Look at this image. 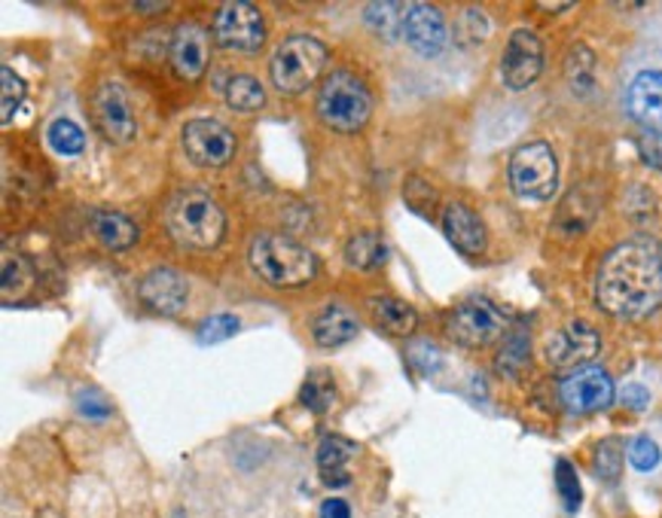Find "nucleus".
Listing matches in <instances>:
<instances>
[{
	"label": "nucleus",
	"instance_id": "f257e3e1",
	"mask_svg": "<svg viewBox=\"0 0 662 518\" xmlns=\"http://www.w3.org/2000/svg\"><path fill=\"white\" fill-rule=\"evenodd\" d=\"M596 302L616 320H645L662 305V241L632 236L601 260Z\"/></svg>",
	"mask_w": 662,
	"mask_h": 518
},
{
	"label": "nucleus",
	"instance_id": "f03ea898",
	"mask_svg": "<svg viewBox=\"0 0 662 518\" xmlns=\"http://www.w3.org/2000/svg\"><path fill=\"white\" fill-rule=\"evenodd\" d=\"M165 226L177 244L192 251H211L223 241L226 214L205 189H180L165 207Z\"/></svg>",
	"mask_w": 662,
	"mask_h": 518
},
{
	"label": "nucleus",
	"instance_id": "7ed1b4c3",
	"mask_svg": "<svg viewBox=\"0 0 662 518\" xmlns=\"http://www.w3.org/2000/svg\"><path fill=\"white\" fill-rule=\"evenodd\" d=\"M370 113L373 94L358 74H351L348 67H336L324 77L317 89V116L324 119V126L342 135H354L370 123Z\"/></svg>",
	"mask_w": 662,
	"mask_h": 518
},
{
	"label": "nucleus",
	"instance_id": "20e7f679",
	"mask_svg": "<svg viewBox=\"0 0 662 518\" xmlns=\"http://www.w3.org/2000/svg\"><path fill=\"white\" fill-rule=\"evenodd\" d=\"M251 266L263 281L275 283V287H302V283L315 281L317 275L315 253L300 241L275 236V232L253 238Z\"/></svg>",
	"mask_w": 662,
	"mask_h": 518
},
{
	"label": "nucleus",
	"instance_id": "39448f33",
	"mask_svg": "<svg viewBox=\"0 0 662 518\" xmlns=\"http://www.w3.org/2000/svg\"><path fill=\"white\" fill-rule=\"evenodd\" d=\"M327 59H330L327 47L317 37H309V34L287 37L272 52V62H268L272 86L282 94H302L321 79Z\"/></svg>",
	"mask_w": 662,
	"mask_h": 518
},
{
	"label": "nucleus",
	"instance_id": "423d86ee",
	"mask_svg": "<svg viewBox=\"0 0 662 518\" xmlns=\"http://www.w3.org/2000/svg\"><path fill=\"white\" fill-rule=\"evenodd\" d=\"M507 180L520 199L547 202L559 189V159L547 141L520 143L507 162Z\"/></svg>",
	"mask_w": 662,
	"mask_h": 518
},
{
	"label": "nucleus",
	"instance_id": "0eeeda50",
	"mask_svg": "<svg viewBox=\"0 0 662 518\" xmlns=\"http://www.w3.org/2000/svg\"><path fill=\"white\" fill-rule=\"evenodd\" d=\"M446 332L464 348H486L507 332V315L489 299H464L446 317Z\"/></svg>",
	"mask_w": 662,
	"mask_h": 518
},
{
	"label": "nucleus",
	"instance_id": "6e6552de",
	"mask_svg": "<svg viewBox=\"0 0 662 518\" xmlns=\"http://www.w3.org/2000/svg\"><path fill=\"white\" fill-rule=\"evenodd\" d=\"M214 40H217V47L229 49V52L251 55L266 43V18L253 3H245V0L223 3L214 18Z\"/></svg>",
	"mask_w": 662,
	"mask_h": 518
},
{
	"label": "nucleus",
	"instance_id": "1a4fd4ad",
	"mask_svg": "<svg viewBox=\"0 0 662 518\" xmlns=\"http://www.w3.org/2000/svg\"><path fill=\"white\" fill-rule=\"evenodd\" d=\"M601 351V336L592 324L586 320H567L565 327H559L555 332H550L547 345H544V354H547V363L559 372H574V369H584V366H592V361L599 357Z\"/></svg>",
	"mask_w": 662,
	"mask_h": 518
},
{
	"label": "nucleus",
	"instance_id": "9d476101",
	"mask_svg": "<svg viewBox=\"0 0 662 518\" xmlns=\"http://www.w3.org/2000/svg\"><path fill=\"white\" fill-rule=\"evenodd\" d=\"M559 400L571 415H592L614 406L616 388L614 378L608 376L601 366H584L574 369L559 381Z\"/></svg>",
	"mask_w": 662,
	"mask_h": 518
},
{
	"label": "nucleus",
	"instance_id": "9b49d317",
	"mask_svg": "<svg viewBox=\"0 0 662 518\" xmlns=\"http://www.w3.org/2000/svg\"><path fill=\"white\" fill-rule=\"evenodd\" d=\"M180 141H184V153L199 168H226L236 159V135L223 123L208 119V116L189 119L180 131Z\"/></svg>",
	"mask_w": 662,
	"mask_h": 518
},
{
	"label": "nucleus",
	"instance_id": "f8f14e48",
	"mask_svg": "<svg viewBox=\"0 0 662 518\" xmlns=\"http://www.w3.org/2000/svg\"><path fill=\"white\" fill-rule=\"evenodd\" d=\"M92 116L108 141L128 143L138 135V119H135V111H132L128 92L120 83H113V79H104L95 89Z\"/></svg>",
	"mask_w": 662,
	"mask_h": 518
},
{
	"label": "nucleus",
	"instance_id": "ddd939ff",
	"mask_svg": "<svg viewBox=\"0 0 662 518\" xmlns=\"http://www.w3.org/2000/svg\"><path fill=\"white\" fill-rule=\"evenodd\" d=\"M544 74V43L535 31L516 28L507 40L504 55H501V79L507 89L522 92L528 89L537 77Z\"/></svg>",
	"mask_w": 662,
	"mask_h": 518
},
{
	"label": "nucleus",
	"instance_id": "4468645a",
	"mask_svg": "<svg viewBox=\"0 0 662 518\" xmlns=\"http://www.w3.org/2000/svg\"><path fill=\"white\" fill-rule=\"evenodd\" d=\"M403 37L415 55L440 59L449 47V25L434 3H410L403 16Z\"/></svg>",
	"mask_w": 662,
	"mask_h": 518
},
{
	"label": "nucleus",
	"instance_id": "2eb2a0df",
	"mask_svg": "<svg viewBox=\"0 0 662 518\" xmlns=\"http://www.w3.org/2000/svg\"><path fill=\"white\" fill-rule=\"evenodd\" d=\"M211 62V34L199 22H180L172 34V67L180 79H199Z\"/></svg>",
	"mask_w": 662,
	"mask_h": 518
},
{
	"label": "nucleus",
	"instance_id": "dca6fc26",
	"mask_svg": "<svg viewBox=\"0 0 662 518\" xmlns=\"http://www.w3.org/2000/svg\"><path fill=\"white\" fill-rule=\"evenodd\" d=\"M626 113L641 131H662V71H638L626 86Z\"/></svg>",
	"mask_w": 662,
	"mask_h": 518
},
{
	"label": "nucleus",
	"instance_id": "f3484780",
	"mask_svg": "<svg viewBox=\"0 0 662 518\" xmlns=\"http://www.w3.org/2000/svg\"><path fill=\"white\" fill-rule=\"evenodd\" d=\"M138 296L157 315H180L187 308L189 283L174 268L159 266L150 275H143L141 283H138Z\"/></svg>",
	"mask_w": 662,
	"mask_h": 518
},
{
	"label": "nucleus",
	"instance_id": "a211bd4d",
	"mask_svg": "<svg viewBox=\"0 0 662 518\" xmlns=\"http://www.w3.org/2000/svg\"><path fill=\"white\" fill-rule=\"evenodd\" d=\"M442 232L452 241V248L464 253V256H479V253H486V248H489L486 223L479 220V214L464 202L446 204V211H442Z\"/></svg>",
	"mask_w": 662,
	"mask_h": 518
},
{
	"label": "nucleus",
	"instance_id": "6ab92c4d",
	"mask_svg": "<svg viewBox=\"0 0 662 518\" xmlns=\"http://www.w3.org/2000/svg\"><path fill=\"white\" fill-rule=\"evenodd\" d=\"M599 214V195L589 187H574L565 195V202L559 204L555 220H552V232L562 238L584 236L586 229L592 226Z\"/></svg>",
	"mask_w": 662,
	"mask_h": 518
},
{
	"label": "nucleus",
	"instance_id": "aec40b11",
	"mask_svg": "<svg viewBox=\"0 0 662 518\" xmlns=\"http://www.w3.org/2000/svg\"><path fill=\"white\" fill-rule=\"evenodd\" d=\"M358 455V442L346 437H324L317 445V470L321 479L330 488H346L351 482L348 476V460Z\"/></svg>",
	"mask_w": 662,
	"mask_h": 518
},
{
	"label": "nucleus",
	"instance_id": "412c9836",
	"mask_svg": "<svg viewBox=\"0 0 662 518\" xmlns=\"http://www.w3.org/2000/svg\"><path fill=\"white\" fill-rule=\"evenodd\" d=\"M89 229L98 238V244L108 248V251H128L141 238L138 226L128 220L126 214H120V211H92Z\"/></svg>",
	"mask_w": 662,
	"mask_h": 518
},
{
	"label": "nucleus",
	"instance_id": "4be33fe9",
	"mask_svg": "<svg viewBox=\"0 0 662 518\" xmlns=\"http://www.w3.org/2000/svg\"><path fill=\"white\" fill-rule=\"evenodd\" d=\"M361 332V320L342 305H330L312 320V336L321 348L348 345Z\"/></svg>",
	"mask_w": 662,
	"mask_h": 518
},
{
	"label": "nucleus",
	"instance_id": "5701e85b",
	"mask_svg": "<svg viewBox=\"0 0 662 518\" xmlns=\"http://www.w3.org/2000/svg\"><path fill=\"white\" fill-rule=\"evenodd\" d=\"M370 312L376 317V324L382 330H388L397 339H410L415 327H419V315L415 308L407 305L403 299L395 296H376L370 299Z\"/></svg>",
	"mask_w": 662,
	"mask_h": 518
},
{
	"label": "nucleus",
	"instance_id": "b1692460",
	"mask_svg": "<svg viewBox=\"0 0 662 518\" xmlns=\"http://www.w3.org/2000/svg\"><path fill=\"white\" fill-rule=\"evenodd\" d=\"M565 77L571 92L577 98H589L596 92V55L586 43H577V47L567 52L565 62Z\"/></svg>",
	"mask_w": 662,
	"mask_h": 518
},
{
	"label": "nucleus",
	"instance_id": "393cba45",
	"mask_svg": "<svg viewBox=\"0 0 662 518\" xmlns=\"http://www.w3.org/2000/svg\"><path fill=\"white\" fill-rule=\"evenodd\" d=\"M388 256V244L382 232H358L346 244V260L351 268H361V271H376Z\"/></svg>",
	"mask_w": 662,
	"mask_h": 518
},
{
	"label": "nucleus",
	"instance_id": "a878e982",
	"mask_svg": "<svg viewBox=\"0 0 662 518\" xmlns=\"http://www.w3.org/2000/svg\"><path fill=\"white\" fill-rule=\"evenodd\" d=\"M400 16H407V3H388V0H378V3H366V10H363L366 28L376 31L378 37H385L388 43L403 34V18Z\"/></svg>",
	"mask_w": 662,
	"mask_h": 518
},
{
	"label": "nucleus",
	"instance_id": "bb28decb",
	"mask_svg": "<svg viewBox=\"0 0 662 518\" xmlns=\"http://www.w3.org/2000/svg\"><path fill=\"white\" fill-rule=\"evenodd\" d=\"M223 101L233 111L253 113L266 104V92H263L260 79L248 77V74H236V77L226 79V86H223Z\"/></svg>",
	"mask_w": 662,
	"mask_h": 518
},
{
	"label": "nucleus",
	"instance_id": "cd10ccee",
	"mask_svg": "<svg viewBox=\"0 0 662 518\" xmlns=\"http://www.w3.org/2000/svg\"><path fill=\"white\" fill-rule=\"evenodd\" d=\"M528 357H532L528 330H525V327H516V330L507 332L504 348L498 351V372L504 378H520L522 369L528 366Z\"/></svg>",
	"mask_w": 662,
	"mask_h": 518
},
{
	"label": "nucleus",
	"instance_id": "c85d7f7f",
	"mask_svg": "<svg viewBox=\"0 0 662 518\" xmlns=\"http://www.w3.org/2000/svg\"><path fill=\"white\" fill-rule=\"evenodd\" d=\"M47 143L59 156H79V153L86 150V135H83V128H79L74 119L59 116V119L49 123Z\"/></svg>",
	"mask_w": 662,
	"mask_h": 518
},
{
	"label": "nucleus",
	"instance_id": "c756f323",
	"mask_svg": "<svg viewBox=\"0 0 662 518\" xmlns=\"http://www.w3.org/2000/svg\"><path fill=\"white\" fill-rule=\"evenodd\" d=\"M491 34V22L489 16L483 13V10H476V7H467V10H461L455 18V40L458 47H479L486 37Z\"/></svg>",
	"mask_w": 662,
	"mask_h": 518
},
{
	"label": "nucleus",
	"instance_id": "7c9ffc66",
	"mask_svg": "<svg viewBox=\"0 0 662 518\" xmlns=\"http://www.w3.org/2000/svg\"><path fill=\"white\" fill-rule=\"evenodd\" d=\"M623 460H626V452H623V442L616 437H608L596 445V476L601 482H620L623 476Z\"/></svg>",
	"mask_w": 662,
	"mask_h": 518
},
{
	"label": "nucleus",
	"instance_id": "2f4dec72",
	"mask_svg": "<svg viewBox=\"0 0 662 518\" xmlns=\"http://www.w3.org/2000/svg\"><path fill=\"white\" fill-rule=\"evenodd\" d=\"M0 86H3V98H0V116H3V126H10L13 123V116H16V111L22 108V101H25V79L18 77L13 67H0Z\"/></svg>",
	"mask_w": 662,
	"mask_h": 518
},
{
	"label": "nucleus",
	"instance_id": "473e14b6",
	"mask_svg": "<svg viewBox=\"0 0 662 518\" xmlns=\"http://www.w3.org/2000/svg\"><path fill=\"white\" fill-rule=\"evenodd\" d=\"M555 488H559V497L565 503V513H577L580 503H584V488H580V479H577V470L571 467V460L559 457L555 460Z\"/></svg>",
	"mask_w": 662,
	"mask_h": 518
},
{
	"label": "nucleus",
	"instance_id": "72a5a7b5",
	"mask_svg": "<svg viewBox=\"0 0 662 518\" xmlns=\"http://www.w3.org/2000/svg\"><path fill=\"white\" fill-rule=\"evenodd\" d=\"M403 202L410 211H415L419 217H430L434 207H437V189L430 187L422 177H410L403 184Z\"/></svg>",
	"mask_w": 662,
	"mask_h": 518
},
{
	"label": "nucleus",
	"instance_id": "f704fd0d",
	"mask_svg": "<svg viewBox=\"0 0 662 518\" xmlns=\"http://www.w3.org/2000/svg\"><path fill=\"white\" fill-rule=\"evenodd\" d=\"M626 460H629L638 472H653L662 460L660 442L650 440V437H635V440L626 445Z\"/></svg>",
	"mask_w": 662,
	"mask_h": 518
},
{
	"label": "nucleus",
	"instance_id": "c9c22d12",
	"mask_svg": "<svg viewBox=\"0 0 662 518\" xmlns=\"http://www.w3.org/2000/svg\"><path fill=\"white\" fill-rule=\"evenodd\" d=\"M333 396H336V391H333V381L327 376H321V372H315V376L305 378V384H302V406H309L312 412H327V406L333 403Z\"/></svg>",
	"mask_w": 662,
	"mask_h": 518
},
{
	"label": "nucleus",
	"instance_id": "e433bc0d",
	"mask_svg": "<svg viewBox=\"0 0 662 518\" xmlns=\"http://www.w3.org/2000/svg\"><path fill=\"white\" fill-rule=\"evenodd\" d=\"M241 330V324H238V317L236 315H211L199 327V342L202 345H221V342H226V339H233L236 332Z\"/></svg>",
	"mask_w": 662,
	"mask_h": 518
},
{
	"label": "nucleus",
	"instance_id": "4c0bfd02",
	"mask_svg": "<svg viewBox=\"0 0 662 518\" xmlns=\"http://www.w3.org/2000/svg\"><path fill=\"white\" fill-rule=\"evenodd\" d=\"M28 283H32V268L25 266V260L7 253V256H3V296L22 293Z\"/></svg>",
	"mask_w": 662,
	"mask_h": 518
},
{
	"label": "nucleus",
	"instance_id": "58836bf2",
	"mask_svg": "<svg viewBox=\"0 0 662 518\" xmlns=\"http://www.w3.org/2000/svg\"><path fill=\"white\" fill-rule=\"evenodd\" d=\"M638 156L647 168L662 172V131H638Z\"/></svg>",
	"mask_w": 662,
	"mask_h": 518
},
{
	"label": "nucleus",
	"instance_id": "ea45409f",
	"mask_svg": "<svg viewBox=\"0 0 662 518\" xmlns=\"http://www.w3.org/2000/svg\"><path fill=\"white\" fill-rule=\"evenodd\" d=\"M77 412L79 415H86V418H108L113 408L104 393L95 391V388H83V391L77 393Z\"/></svg>",
	"mask_w": 662,
	"mask_h": 518
},
{
	"label": "nucleus",
	"instance_id": "a19ab883",
	"mask_svg": "<svg viewBox=\"0 0 662 518\" xmlns=\"http://www.w3.org/2000/svg\"><path fill=\"white\" fill-rule=\"evenodd\" d=\"M410 361L415 369H422V372H437L440 369V351L430 345V342H412L410 345Z\"/></svg>",
	"mask_w": 662,
	"mask_h": 518
},
{
	"label": "nucleus",
	"instance_id": "79ce46f5",
	"mask_svg": "<svg viewBox=\"0 0 662 518\" xmlns=\"http://www.w3.org/2000/svg\"><path fill=\"white\" fill-rule=\"evenodd\" d=\"M616 400H620V406H626L629 412H645L650 406V391H647L645 384H638V381H629V384L620 388Z\"/></svg>",
	"mask_w": 662,
	"mask_h": 518
},
{
	"label": "nucleus",
	"instance_id": "37998d69",
	"mask_svg": "<svg viewBox=\"0 0 662 518\" xmlns=\"http://www.w3.org/2000/svg\"><path fill=\"white\" fill-rule=\"evenodd\" d=\"M321 518H351L346 501H327L321 503Z\"/></svg>",
	"mask_w": 662,
	"mask_h": 518
},
{
	"label": "nucleus",
	"instance_id": "c03bdc74",
	"mask_svg": "<svg viewBox=\"0 0 662 518\" xmlns=\"http://www.w3.org/2000/svg\"><path fill=\"white\" fill-rule=\"evenodd\" d=\"M135 10H138V13H165L168 3H135Z\"/></svg>",
	"mask_w": 662,
	"mask_h": 518
},
{
	"label": "nucleus",
	"instance_id": "a18cd8bd",
	"mask_svg": "<svg viewBox=\"0 0 662 518\" xmlns=\"http://www.w3.org/2000/svg\"><path fill=\"white\" fill-rule=\"evenodd\" d=\"M537 10H544V13H567L571 3H537Z\"/></svg>",
	"mask_w": 662,
	"mask_h": 518
}]
</instances>
